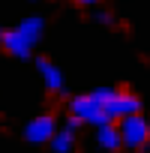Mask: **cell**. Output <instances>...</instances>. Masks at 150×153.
Returning <instances> with one entry per match:
<instances>
[{
    "mask_svg": "<svg viewBox=\"0 0 150 153\" xmlns=\"http://www.w3.org/2000/svg\"><path fill=\"white\" fill-rule=\"evenodd\" d=\"M48 147H51L54 153H66V150H72V147H75V132H72V129L54 132V138L48 141Z\"/></svg>",
    "mask_w": 150,
    "mask_h": 153,
    "instance_id": "cell-8",
    "label": "cell"
},
{
    "mask_svg": "<svg viewBox=\"0 0 150 153\" xmlns=\"http://www.w3.org/2000/svg\"><path fill=\"white\" fill-rule=\"evenodd\" d=\"M93 21H99V24H111L114 18H111L108 12H93Z\"/></svg>",
    "mask_w": 150,
    "mask_h": 153,
    "instance_id": "cell-11",
    "label": "cell"
},
{
    "mask_svg": "<svg viewBox=\"0 0 150 153\" xmlns=\"http://www.w3.org/2000/svg\"><path fill=\"white\" fill-rule=\"evenodd\" d=\"M114 93H117L114 87H96V90H93V96H96V99H99L102 105H105V102H108V99H111Z\"/></svg>",
    "mask_w": 150,
    "mask_h": 153,
    "instance_id": "cell-9",
    "label": "cell"
},
{
    "mask_svg": "<svg viewBox=\"0 0 150 153\" xmlns=\"http://www.w3.org/2000/svg\"><path fill=\"white\" fill-rule=\"evenodd\" d=\"M96 144H99L102 150H117V147H123L120 126H114V120H111V123H102V126H99V135H96Z\"/></svg>",
    "mask_w": 150,
    "mask_h": 153,
    "instance_id": "cell-7",
    "label": "cell"
},
{
    "mask_svg": "<svg viewBox=\"0 0 150 153\" xmlns=\"http://www.w3.org/2000/svg\"><path fill=\"white\" fill-rule=\"evenodd\" d=\"M120 135H123V147L129 150H144L150 144V123L138 114H129L120 120Z\"/></svg>",
    "mask_w": 150,
    "mask_h": 153,
    "instance_id": "cell-3",
    "label": "cell"
},
{
    "mask_svg": "<svg viewBox=\"0 0 150 153\" xmlns=\"http://www.w3.org/2000/svg\"><path fill=\"white\" fill-rule=\"evenodd\" d=\"M81 126H84V117H78V114H72V117L66 120V129H72V132H78Z\"/></svg>",
    "mask_w": 150,
    "mask_h": 153,
    "instance_id": "cell-10",
    "label": "cell"
},
{
    "mask_svg": "<svg viewBox=\"0 0 150 153\" xmlns=\"http://www.w3.org/2000/svg\"><path fill=\"white\" fill-rule=\"evenodd\" d=\"M78 3H81V6H93V3H96V0H78Z\"/></svg>",
    "mask_w": 150,
    "mask_h": 153,
    "instance_id": "cell-12",
    "label": "cell"
},
{
    "mask_svg": "<svg viewBox=\"0 0 150 153\" xmlns=\"http://www.w3.org/2000/svg\"><path fill=\"white\" fill-rule=\"evenodd\" d=\"M51 138H54V117L51 114L33 117L24 126V141H30V144H48Z\"/></svg>",
    "mask_w": 150,
    "mask_h": 153,
    "instance_id": "cell-5",
    "label": "cell"
},
{
    "mask_svg": "<svg viewBox=\"0 0 150 153\" xmlns=\"http://www.w3.org/2000/svg\"><path fill=\"white\" fill-rule=\"evenodd\" d=\"M105 111H108V117H111V120H123V117H129V114H138V111H141V99H138L135 93L117 90V93L105 102Z\"/></svg>",
    "mask_w": 150,
    "mask_h": 153,
    "instance_id": "cell-4",
    "label": "cell"
},
{
    "mask_svg": "<svg viewBox=\"0 0 150 153\" xmlns=\"http://www.w3.org/2000/svg\"><path fill=\"white\" fill-rule=\"evenodd\" d=\"M69 114H78V117H84V123H90V126H102V123H111V117H108V111H105V105L93 96V93H84V96H72L69 99Z\"/></svg>",
    "mask_w": 150,
    "mask_h": 153,
    "instance_id": "cell-2",
    "label": "cell"
},
{
    "mask_svg": "<svg viewBox=\"0 0 150 153\" xmlns=\"http://www.w3.org/2000/svg\"><path fill=\"white\" fill-rule=\"evenodd\" d=\"M0 36H3V30H0Z\"/></svg>",
    "mask_w": 150,
    "mask_h": 153,
    "instance_id": "cell-13",
    "label": "cell"
},
{
    "mask_svg": "<svg viewBox=\"0 0 150 153\" xmlns=\"http://www.w3.org/2000/svg\"><path fill=\"white\" fill-rule=\"evenodd\" d=\"M42 33H45V21H42V18H27V21H21L18 27L6 30L3 36H0V42H3V48H6L12 57L27 60V57L33 54V45L42 39Z\"/></svg>",
    "mask_w": 150,
    "mask_h": 153,
    "instance_id": "cell-1",
    "label": "cell"
},
{
    "mask_svg": "<svg viewBox=\"0 0 150 153\" xmlns=\"http://www.w3.org/2000/svg\"><path fill=\"white\" fill-rule=\"evenodd\" d=\"M36 69H39L42 81H45V87H48L51 93H60V90H63V72H60V69H57L51 60L39 57V60H36Z\"/></svg>",
    "mask_w": 150,
    "mask_h": 153,
    "instance_id": "cell-6",
    "label": "cell"
}]
</instances>
